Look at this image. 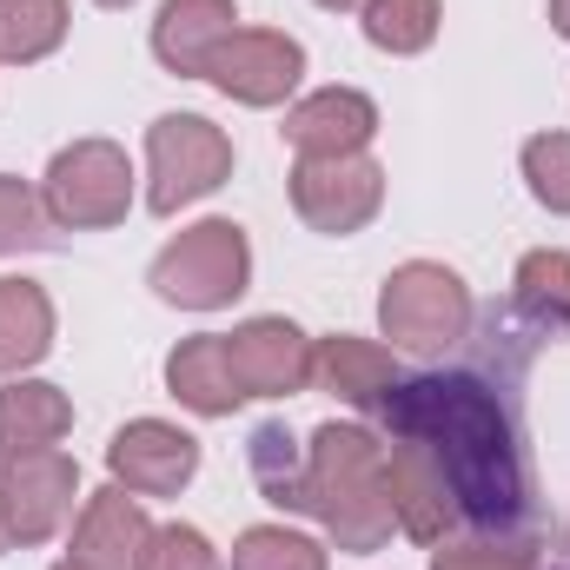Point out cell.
Instances as JSON below:
<instances>
[{
	"label": "cell",
	"instance_id": "obj_1",
	"mask_svg": "<svg viewBox=\"0 0 570 570\" xmlns=\"http://www.w3.org/2000/svg\"><path fill=\"white\" fill-rule=\"evenodd\" d=\"M379 425L392 438H419L451 498H458V518L464 524H484V531H518L524 524V458H518V431L511 412L498 405V392L471 372H419V379H399V392L379 405Z\"/></svg>",
	"mask_w": 570,
	"mask_h": 570
},
{
	"label": "cell",
	"instance_id": "obj_2",
	"mask_svg": "<svg viewBox=\"0 0 570 570\" xmlns=\"http://www.w3.org/2000/svg\"><path fill=\"white\" fill-rule=\"evenodd\" d=\"M305 518H318L325 544L345 558H372L392 544V484L385 438L365 419H325L305 444Z\"/></svg>",
	"mask_w": 570,
	"mask_h": 570
},
{
	"label": "cell",
	"instance_id": "obj_3",
	"mask_svg": "<svg viewBox=\"0 0 570 570\" xmlns=\"http://www.w3.org/2000/svg\"><path fill=\"white\" fill-rule=\"evenodd\" d=\"M153 298L179 305V312H219L253 285V246L239 219H199L186 233H173L153 266H146Z\"/></svg>",
	"mask_w": 570,
	"mask_h": 570
},
{
	"label": "cell",
	"instance_id": "obj_4",
	"mask_svg": "<svg viewBox=\"0 0 570 570\" xmlns=\"http://www.w3.org/2000/svg\"><path fill=\"white\" fill-rule=\"evenodd\" d=\"M40 206L60 233H107L134 213V159L114 140H73L47 159Z\"/></svg>",
	"mask_w": 570,
	"mask_h": 570
},
{
	"label": "cell",
	"instance_id": "obj_5",
	"mask_svg": "<svg viewBox=\"0 0 570 570\" xmlns=\"http://www.w3.org/2000/svg\"><path fill=\"white\" fill-rule=\"evenodd\" d=\"M233 179V140L206 114H159L146 127V206L159 219L199 206Z\"/></svg>",
	"mask_w": 570,
	"mask_h": 570
},
{
	"label": "cell",
	"instance_id": "obj_6",
	"mask_svg": "<svg viewBox=\"0 0 570 570\" xmlns=\"http://www.w3.org/2000/svg\"><path fill=\"white\" fill-rule=\"evenodd\" d=\"M379 332L399 352H451L471 332V285L438 259H405L385 273L379 292Z\"/></svg>",
	"mask_w": 570,
	"mask_h": 570
},
{
	"label": "cell",
	"instance_id": "obj_7",
	"mask_svg": "<svg viewBox=\"0 0 570 570\" xmlns=\"http://www.w3.org/2000/svg\"><path fill=\"white\" fill-rule=\"evenodd\" d=\"M379 206H385V166L372 153H325L292 166V213L325 239L365 233Z\"/></svg>",
	"mask_w": 570,
	"mask_h": 570
},
{
	"label": "cell",
	"instance_id": "obj_8",
	"mask_svg": "<svg viewBox=\"0 0 570 570\" xmlns=\"http://www.w3.org/2000/svg\"><path fill=\"white\" fill-rule=\"evenodd\" d=\"M80 498V464L47 444V451H20L0 458V518H7V544H47L67 531Z\"/></svg>",
	"mask_w": 570,
	"mask_h": 570
},
{
	"label": "cell",
	"instance_id": "obj_9",
	"mask_svg": "<svg viewBox=\"0 0 570 570\" xmlns=\"http://www.w3.org/2000/svg\"><path fill=\"white\" fill-rule=\"evenodd\" d=\"M206 80L239 107H285L298 94V80H305V47L279 27H233L213 47Z\"/></svg>",
	"mask_w": 570,
	"mask_h": 570
},
{
	"label": "cell",
	"instance_id": "obj_10",
	"mask_svg": "<svg viewBox=\"0 0 570 570\" xmlns=\"http://www.w3.org/2000/svg\"><path fill=\"white\" fill-rule=\"evenodd\" d=\"M226 358H233V379L246 399H298L318 372V338L279 312H266V318H246L239 332H226Z\"/></svg>",
	"mask_w": 570,
	"mask_h": 570
},
{
	"label": "cell",
	"instance_id": "obj_11",
	"mask_svg": "<svg viewBox=\"0 0 570 570\" xmlns=\"http://www.w3.org/2000/svg\"><path fill=\"white\" fill-rule=\"evenodd\" d=\"M107 471L120 491L134 498H179L193 478H199V438L166 419H134V425L114 431L107 444Z\"/></svg>",
	"mask_w": 570,
	"mask_h": 570
},
{
	"label": "cell",
	"instance_id": "obj_12",
	"mask_svg": "<svg viewBox=\"0 0 570 570\" xmlns=\"http://www.w3.org/2000/svg\"><path fill=\"white\" fill-rule=\"evenodd\" d=\"M385 484H392V518H399L405 538L444 544V538L464 524V518H458V498H451V484H444V471H438V458H431L419 438H392V444H385Z\"/></svg>",
	"mask_w": 570,
	"mask_h": 570
},
{
	"label": "cell",
	"instance_id": "obj_13",
	"mask_svg": "<svg viewBox=\"0 0 570 570\" xmlns=\"http://www.w3.org/2000/svg\"><path fill=\"white\" fill-rule=\"evenodd\" d=\"M279 134L298 159L365 153V146L379 140V107H372V94H358V87H318V94H305V100L285 107Z\"/></svg>",
	"mask_w": 570,
	"mask_h": 570
},
{
	"label": "cell",
	"instance_id": "obj_14",
	"mask_svg": "<svg viewBox=\"0 0 570 570\" xmlns=\"http://www.w3.org/2000/svg\"><path fill=\"white\" fill-rule=\"evenodd\" d=\"M146 538H153L146 504L134 491L107 484V491H94V498L80 504V518H73V551H67V558H80L87 570H140Z\"/></svg>",
	"mask_w": 570,
	"mask_h": 570
},
{
	"label": "cell",
	"instance_id": "obj_15",
	"mask_svg": "<svg viewBox=\"0 0 570 570\" xmlns=\"http://www.w3.org/2000/svg\"><path fill=\"white\" fill-rule=\"evenodd\" d=\"M338 405H352L358 419H379V405L399 392L405 365L392 345H372V338H352V332H332L318 338V372H312Z\"/></svg>",
	"mask_w": 570,
	"mask_h": 570
},
{
	"label": "cell",
	"instance_id": "obj_16",
	"mask_svg": "<svg viewBox=\"0 0 570 570\" xmlns=\"http://www.w3.org/2000/svg\"><path fill=\"white\" fill-rule=\"evenodd\" d=\"M166 392L193 412V419H233L246 405L239 379H233V358H226V332H199V338H179L166 352Z\"/></svg>",
	"mask_w": 570,
	"mask_h": 570
},
{
	"label": "cell",
	"instance_id": "obj_17",
	"mask_svg": "<svg viewBox=\"0 0 570 570\" xmlns=\"http://www.w3.org/2000/svg\"><path fill=\"white\" fill-rule=\"evenodd\" d=\"M233 27H239L233 0H166L153 20V60L179 80H206V60Z\"/></svg>",
	"mask_w": 570,
	"mask_h": 570
},
{
	"label": "cell",
	"instance_id": "obj_18",
	"mask_svg": "<svg viewBox=\"0 0 570 570\" xmlns=\"http://www.w3.org/2000/svg\"><path fill=\"white\" fill-rule=\"evenodd\" d=\"M73 431V399L47 379H7L0 385V458L47 451Z\"/></svg>",
	"mask_w": 570,
	"mask_h": 570
},
{
	"label": "cell",
	"instance_id": "obj_19",
	"mask_svg": "<svg viewBox=\"0 0 570 570\" xmlns=\"http://www.w3.org/2000/svg\"><path fill=\"white\" fill-rule=\"evenodd\" d=\"M53 352V298L33 279H0V379H27Z\"/></svg>",
	"mask_w": 570,
	"mask_h": 570
},
{
	"label": "cell",
	"instance_id": "obj_20",
	"mask_svg": "<svg viewBox=\"0 0 570 570\" xmlns=\"http://www.w3.org/2000/svg\"><path fill=\"white\" fill-rule=\"evenodd\" d=\"M73 7L67 0H0V60L7 67H40L47 53L67 47Z\"/></svg>",
	"mask_w": 570,
	"mask_h": 570
},
{
	"label": "cell",
	"instance_id": "obj_21",
	"mask_svg": "<svg viewBox=\"0 0 570 570\" xmlns=\"http://www.w3.org/2000/svg\"><path fill=\"white\" fill-rule=\"evenodd\" d=\"M358 27H365V40H372L379 53L412 60V53H425L431 40H438L444 7H438V0H365V7H358Z\"/></svg>",
	"mask_w": 570,
	"mask_h": 570
},
{
	"label": "cell",
	"instance_id": "obj_22",
	"mask_svg": "<svg viewBox=\"0 0 570 570\" xmlns=\"http://www.w3.org/2000/svg\"><path fill=\"white\" fill-rule=\"evenodd\" d=\"M518 312L538 318L544 332H570V253L544 246V253H524L518 259Z\"/></svg>",
	"mask_w": 570,
	"mask_h": 570
},
{
	"label": "cell",
	"instance_id": "obj_23",
	"mask_svg": "<svg viewBox=\"0 0 570 570\" xmlns=\"http://www.w3.org/2000/svg\"><path fill=\"white\" fill-rule=\"evenodd\" d=\"M253 478L279 511H305V451L285 425H259L253 431Z\"/></svg>",
	"mask_w": 570,
	"mask_h": 570
},
{
	"label": "cell",
	"instance_id": "obj_24",
	"mask_svg": "<svg viewBox=\"0 0 570 570\" xmlns=\"http://www.w3.org/2000/svg\"><path fill=\"white\" fill-rule=\"evenodd\" d=\"M233 570H325V544L292 524H253L233 544Z\"/></svg>",
	"mask_w": 570,
	"mask_h": 570
},
{
	"label": "cell",
	"instance_id": "obj_25",
	"mask_svg": "<svg viewBox=\"0 0 570 570\" xmlns=\"http://www.w3.org/2000/svg\"><path fill=\"white\" fill-rule=\"evenodd\" d=\"M518 166H524L531 199H538L544 213L570 219V134H531L524 153H518Z\"/></svg>",
	"mask_w": 570,
	"mask_h": 570
},
{
	"label": "cell",
	"instance_id": "obj_26",
	"mask_svg": "<svg viewBox=\"0 0 570 570\" xmlns=\"http://www.w3.org/2000/svg\"><path fill=\"white\" fill-rule=\"evenodd\" d=\"M53 219H47V206H40V193L27 186V179H13V173H0V259H20V253H40L53 233H47Z\"/></svg>",
	"mask_w": 570,
	"mask_h": 570
},
{
	"label": "cell",
	"instance_id": "obj_27",
	"mask_svg": "<svg viewBox=\"0 0 570 570\" xmlns=\"http://www.w3.org/2000/svg\"><path fill=\"white\" fill-rule=\"evenodd\" d=\"M140 570H226V558L213 551V538L199 524H153Z\"/></svg>",
	"mask_w": 570,
	"mask_h": 570
},
{
	"label": "cell",
	"instance_id": "obj_28",
	"mask_svg": "<svg viewBox=\"0 0 570 570\" xmlns=\"http://www.w3.org/2000/svg\"><path fill=\"white\" fill-rule=\"evenodd\" d=\"M431 570H544L531 551H511V544H431Z\"/></svg>",
	"mask_w": 570,
	"mask_h": 570
},
{
	"label": "cell",
	"instance_id": "obj_29",
	"mask_svg": "<svg viewBox=\"0 0 570 570\" xmlns=\"http://www.w3.org/2000/svg\"><path fill=\"white\" fill-rule=\"evenodd\" d=\"M551 27H558V40H570V0H551Z\"/></svg>",
	"mask_w": 570,
	"mask_h": 570
},
{
	"label": "cell",
	"instance_id": "obj_30",
	"mask_svg": "<svg viewBox=\"0 0 570 570\" xmlns=\"http://www.w3.org/2000/svg\"><path fill=\"white\" fill-rule=\"evenodd\" d=\"M318 7H325V13H358L365 0H318Z\"/></svg>",
	"mask_w": 570,
	"mask_h": 570
},
{
	"label": "cell",
	"instance_id": "obj_31",
	"mask_svg": "<svg viewBox=\"0 0 570 570\" xmlns=\"http://www.w3.org/2000/svg\"><path fill=\"white\" fill-rule=\"evenodd\" d=\"M94 7H107V13H120V7H134V0H94Z\"/></svg>",
	"mask_w": 570,
	"mask_h": 570
},
{
	"label": "cell",
	"instance_id": "obj_32",
	"mask_svg": "<svg viewBox=\"0 0 570 570\" xmlns=\"http://www.w3.org/2000/svg\"><path fill=\"white\" fill-rule=\"evenodd\" d=\"M53 570H87V564H80V558H60V564H53Z\"/></svg>",
	"mask_w": 570,
	"mask_h": 570
},
{
	"label": "cell",
	"instance_id": "obj_33",
	"mask_svg": "<svg viewBox=\"0 0 570 570\" xmlns=\"http://www.w3.org/2000/svg\"><path fill=\"white\" fill-rule=\"evenodd\" d=\"M0 551H7V518H0Z\"/></svg>",
	"mask_w": 570,
	"mask_h": 570
}]
</instances>
